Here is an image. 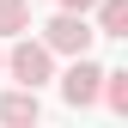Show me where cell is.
<instances>
[{
  "mask_svg": "<svg viewBox=\"0 0 128 128\" xmlns=\"http://www.w3.org/2000/svg\"><path fill=\"white\" fill-rule=\"evenodd\" d=\"M18 86H43V79H55V55H49V43L43 37H24L18 30V43H12V55L0 61Z\"/></svg>",
  "mask_w": 128,
  "mask_h": 128,
  "instance_id": "obj_1",
  "label": "cell"
},
{
  "mask_svg": "<svg viewBox=\"0 0 128 128\" xmlns=\"http://www.w3.org/2000/svg\"><path fill=\"white\" fill-rule=\"evenodd\" d=\"M92 37H98V30L86 24V12H55V18L43 24L49 55H92Z\"/></svg>",
  "mask_w": 128,
  "mask_h": 128,
  "instance_id": "obj_2",
  "label": "cell"
},
{
  "mask_svg": "<svg viewBox=\"0 0 128 128\" xmlns=\"http://www.w3.org/2000/svg\"><path fill=\"white\" fill-rule=\"evenodd\" d=\"M98 86H104V67L92 55H73V67L61 73V98H67L73 110H86V104H98Z\"/></svg>",
  "mask_w": 128,
  "mask_h": 128,
  "instance_id": "obj_3",
  "label": "cell"
},
{
  "mask_svg": "<svg viewBox=\"0 0 128 128\" xmlns=\"http://www.w3.org/2000/svg\"><path fill=\"white\" fill-rule=\"evenodd\" d=\"M37 116H43L37 86H18V92H6V98H0V122H6V128H30Z\"/></svg>",
  "mask_w": 128,
  "mask_h": 128,
  "instance_id": "obj_4",
  "label": "cell"
},
{
  "mask_svg": "<svg viewBox=\"0 0 128 128\" xmlns=\"http://www.w3.org/2000/svg\"><path fill=\"white\" fill-rule=\"evenodd\" d=\"M92 12H98V24H92L98 37H128V0H98Z\"/></svg>",
  "mask_w": 128,
  "mask_h": 128,
  "instance_id": "obj_5",
  "label": "cell"
},
{
  "mask_svg": "<svg viewBox=\"0 0 128 128\" xmlns=\"http://www.w3.org/2000/svg\"><path fill=\"white\" fill-rule=\"evenodd\" d=\"M30 30V0H0V37Z\"/></svg>",
  "mask_w": 128,
  "mask_h": 128,
  "instance_id": "obj_6",
  "label": "cell"
},
{
  "mask_svg": "<svg viewBox=\"0 0 128 128\" xmlns=\"http://www.w3.org/2000/svg\"><path fill=\"white\" fill-rule=\"evenodd\" d=\"M98 92H104V104L116 110V116H128V73H122V67H116V73H104V86H98Z\"/></svg>",
  "mask_w": 128,
  "mask_h": 128,
  "instance_id": "obj_7",
  "label": "cell"
},
{
  "mask_svg": "<svg viewBox=\"0 0 128 128\" xmlns=\"http://www.w3.org/2000/svg\"><path fill=\"white\" fill-rule=\"evenodd\" d=\"M98 0H61V12H92Z\"/></svg>",
  "mask_w": 128,
  "mask_h": 128,
  "instance_id": "obj_8",
  "label": "cell"
},
{
  "mask_svg": "<svg viewBox=\"0 0 128 128\" xmlns=\"http://www.w3.org/2000/svg\"><path fill=\"white\" fill-rule=\"evenodd\" d=\"M0 61H6V55H0Z\"/></svg>",
  "mask_w": 128,
  "mask_h": 128,
  "instance_id": "obj_9",
  "label": "cell"
}]
</instances>
